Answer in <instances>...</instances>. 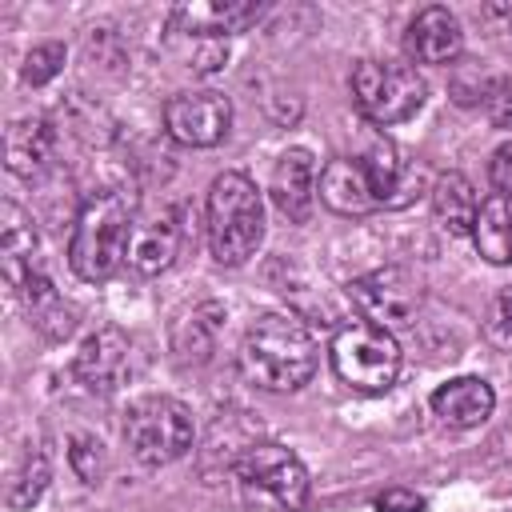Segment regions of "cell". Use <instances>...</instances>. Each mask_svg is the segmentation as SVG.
<instances>
[{"instance_id": "26", "label": "cell", "mask_w": 512, "mask_h": 512, "mask_svg": "<svg viewBox=\"0 0 512 512\" xmlns=\"http://www.w3.org/2000/svg\"><path fill=\"white\" fill-rule=\"evenodd\" d=\"M488 340L500 348H512V288H504L488 308Z\"/></svg>"}, {"instance_id": "5", "label": "cell", "mask_w": 512, "mask_h": 512, "mask_svg": "<svg viewBox=\"0 0 512 512\" xmlns=\"http://www.w3.org/2000/svg\"><path fill=\"white\" fill-rule=\"evenodd\" d=\"M332 368L336 376L352 388V392H364V396H376V392H388L396 384V372H400V348H396V336L372 320H352L344 324L336 336H332Z\"/></svg>"}, {"instance_id": "22", "label": "cell", "mask_w": 512, "mask_h": 512, "mask_svg": "<svg viewBox=\"0 0 512 512\" xmlns=\"http://www.w3.org/2000/svg\"><path fill=\"white\" fill-rule=\"evenodd\" d=\"M220 324H224V308H220V304L196 308V312L176 328V352L204 360L208 348H212V340H216V332H220Z\"/></svg>"}, {"instance_id": "20", "label": "cell", "mask_w": 512, "mask_h": 512, "mask_svg": "<svg viewBox=\"0 0 512 512\" xmlns=\"http://www.w3.org/2000/svg\"><path fill=\"white\" fill-rule=\"evenodd\" d=\"M32 252H36V232L28 224V216L16 204H4V228H0V256H4V276L12 288H20L36 268H32Z\"/></svg>"}, {"instance_id": "24", "label": "cell", "mask_w": 512, "mask_h": 512, "mask_svg": "<svg viewBox=\"0 0 512 512\" xmlns=\"http://www.w3.org/2000/svg\"><path fill=\"white\" fill-rule=\"evenodd\" d=\"M60 68H64V44L48 40V44H36V48L24 56L20 76H24V84L40 88V84H48L52 76H60Z\"/></svg>"}, {"instance_id": "3", "label": "cell", "mask_w": 512, "mask_h": 512, "mask_svg": "<svg viewBox=\"0 0 512 512\" xmlns=\"http://www.w3.org/2000/svg\"><path fill=\"white\" fill-rule=\"evenodd\" d=\"M264 240V204L244 172H224L208 188V248L220 264H244Z\"/></svg>"}, {"instance_id": "15", "label": "cell", "mask_w": 512, "mask_h": 512, "mask_svg": "<svg viewBox=\"0 0 512 512\" xmlns=\"http://www.w3.org/2000/svg\"><path fill=\"white\" fill-rule=\"evenodd\" d=\"M264 16V4L256 0H212V4H180L172 8V28L192 36H228L244 32Z\"/></svg>"}, {"instance_id": "10", "label": "cell", "mask_w": 512, "mask_h": 512, "mask_svg": "<svg viewBox=\"0 0 512 512\" xmlns=\"http://www.w3.org/2000/svg\"><path fill=\"white\" fill-rule=\"evenodd\" d=\"M316 196L340 212V216H368L376 212L380 204H388L384 196V184L376 176V168L368 164V156H336L320 168V180H316Z\"/></svg>"}, {"instance_id": "29", "label": "cell", "mask_w": 512, "mask_h": 512, "mask_svg": "<svg viewBox=\"0 0 512 512\" xmlns=\"http://www.w3.org/2000/svg\"><path fill=\"white\" fill-rule=\"evenodd\" d=\"M376 512H424V500L408 488H388L380 500H376Z\"/></svg>"}, {"instance_id": "14", "label": "cell", "mask_w": 512, "mask_h": 512, "mask_svg": "<svg viewBox=\"0 0 512 512\" xmlns=\"http://www.w3.org/2000/svg\"><path fill=\"white\" fill-rule=\"evenodd\" d=\"M124 372H128V336L120 328H100L76 352V376L92 392H116Z\"/></svg>"}, {"instance_id": "11", "label": "cell", "mask_w": 512, "mask_h": 512, "mask_svg": "<svg viewBox=\"0 0 512 512\" xmlns=\"http://www.w3.org/2000/svg\"><path fill=\"white\" fill-rule=\"evenodd\" d=\"M176 252H180V220L172 208H164V212L132 224L124 260L136 276H160L176 260Z\"/></svg>"}, {"instance_id": "21", "label": "cell", "mask_w": 512, "mask_h": 512, "mask_svg": "<svg viewBox=\"0 0 512 512\" xmlns=\"http://www.w3.org/2000/svg\"><path fill=\"white\" fill-rule=\"evenodd\" d=\"M20 292H24V300H28V312H32V320H36V328H44L48 336H68V332H72V308L60 300V292H56L40 272H32V276L20 284Z\"/></svg>"}, {"instance_id": "6", "label": "cell", "mask_w": 512, "mask_h": 512, "mask_svg": "<svg viewBox=\"0 0 512 512\" xmlns=\"http://www.w3.org/2000/svg\"><path fill=\"white\" fill-rule=\"evenodd\" d=\"M124 440H128V448H132V456L140 464L160 468V464L180 460L192 448L196 424H192V412L180 400H172V396H144L124 416Z\"/></svg>"}, {"instance_id": "19", "label": "cell", "mask_w": 512, "mask_h": 512, "mask_svg": "<svg viewBox=\"0 0 512 512\" xmlns=\"http://www.w3.org/2000/svg\"><path fill=\"white\" fill-rule=\"evenodd\" d=\"M472 240L484 260L492 264H512V200L508 196H488L480 200Z\"/></svg>"}, {"instance_id": "9", "label": "cell", "mask_w": 512, "mask_h": 512, "mask_svg": "<svg viewBox=\"0 0 512 512\" xmlns=\"http://www.w3.org/2000/svg\"><path fill=\"white\" fill-rule=\"evenodd\" d=\"M164 128L184 148H212L232 128V104L224 92H180L164 104Z\"/></svg>"}, {"instance_id": "8", "label": "cell", "mask_w": 512, "mask_h": 512, "mask_svg": "<svg viewBox=\"0 0 512 512\" xmlns=\"http://www.w3.org/2000/svg\"><path fill=\"white\" fill-rule=\"evenodd\" d=\"M348 300L356 304L360 320H372L380 328H392V324H408L424 300V288L420 280L408 272V268H376L368 276H356L348 284Z\"/></svg>"}, {"instance_id": "25", "label": "cell", "mask_w": 512, "mask_h": 512, "mask_svg": "<svg viewBox=\"0 0 512 512\" xmlns=\"http://www.w3.org/2000/svg\"><path fill=\"white\" fill-rule=\"evenodd\" d=\"M68 456H72V468L80 472V480H88V484L100 480V472H104V444L96 436H76Z\"/></svg>"}, {"instance_id": "18", "label": "cell", "mask_w": 512, "mask_h": 512, "mask_svg": "<svg viewBox=\"0 0 512 512\" xmlns=\"http://www.w3.org/2000/svg\"><path fill=\"white\" fill-rule=\"evenodd\" d=\"M432 212H436L440 228H448L452 236H468L476 224V212H480V196H476L472 180L460 172H444L432 184Z\"/></svg>"}, {"instance_id": "17", "label": "cell", "mask_w": 512, "mask_h": 512, "mask_svg": "<svg viewBox=\"0 0 512 512\" xmlns=\"http://www.w3.org/2000/svg\"><path fill=\"white\" fill-rule=\"evenodd\" d=\"M52 144H56V136H52V124L48 120H16L12 128H8V136H4V156H8V168L16 172V176H36V172H44V164L52 160Z\"/></svg>"}, {"instance_id": "16", "label": "cell", "mask_w": 512, "mask_h": 512, "mask_svg": "<svg viewBox=\"0 0 512 512\" xmlns=\"http://www.w3.org/2000/svg\"><path fill=\"white\" fill-rule=\"evenodd\" d=\"M492 408H496V392L480 376H456L432 392V412L448 428H476L492 416Z\"/></svg>"}, {"instance_id": "23", "label": "cell", "mask_w": 512, "mask_h": 512, "mask_svg": "<svg viewBox=\"0 0 512 512\" xmlns=\"http://www.w3.org/2000/svg\"><path fill=\"white\" fill-rule=\"evenodd\" d=\"M44 484H48V460H44V452L40 448L36 452H24V460H20V468H16L12 484H8V508H32L40 500Z\"/></svg>"}, {"instance_id": "1", "label": "cell", "mask_w": 512, "mask_h": 512, "mask_svg": "<svg viewBox=\"0 0 512 512\" xmlns=\"http://www.w3.org/2000/svg\"><path fill=\"white\" fill-rule=\"evenodd\" d=\"M240 368L268 392H292L316 372V340L304 320L288 312H264L240 340Z\"/></svg>"}, {"instance_id": "7", "label": "cell", "mask_w": 512, "mask_h": 512, "mask_svg": "<svg viewBox=\"0 0 512 512\" xmlns=\"http://www.w3.org/2000/svg\"><path fill=\"white\" fill-rule=\"evenodd\" d=\"M428 88L412 64L400 60H360L352 68V100L372 124H400L420 112Z\"/></svg>"}, {"instance_id": "4", "label": "cell", "mask_w": 512, "mask_h": 512, "mask_svg": "<svg viewBox=\"0 0 512 512\" xmlns=\"http://www.w3.org/2000/svg\"><path fill=\"white\" fill-rule=\"evenodd\" d=\"M232 476L256 512H300L308 500V468L296 452L272 440L248 444L236 456Z\"/></svg>"}, {"instance_id": "13", "label": "cell", "mask_w": 512, "mask_h": 512, "mask_svg": "<svg viewBox=\"0 0 512 512\" xmlns=\"http://www.w3.org/2000/svg\"><path fill=\"white\" fill-rule=\"evenodd\" d=\"M404 48H408V56L420 60V64H448V60H456L460 48H464L460 20H456L448 8L432 4V8H424V12L412 16L408 36H404Z\"/></svg>"}, {"instance_id": "2", "label": "cell", "mask_w": 512, "mask_h": 512, "mask_svg": "<svg viewBox=\"0 0 512 512\" xmlns=\"http://www.w3.org/2000/svg\"><path fill=\"white\" fill-rule=\"evenodd\" d=\"M132 224H136V196L128 188H104L88 196L72 224V240H68L72 272L88 284L108 280L128 252Z\"/></svg>"}, {"instance_id": "28", "label": "cell", "mask_w": 512, "mask_h": 512, "mask_svg": "<svg viewBox=\"0 0 512 512\" xmlns=\"http://www.w3.org/2000/svg\"><path fill=\"white\" fill-rule=\"evenodd\" d=\"M488 176H492L496 196H508V200H512V140H508V144H500V148L492 152Z\"/></svg>"}, {"instance_id": "12", "label": "cell", "mask_w": 512, "mask_h": 512, "mask_svg": "<svg viewBox=\"0 0 512 512\" xmlns=\"http://www.w3.org/2000/svg\"><path fill=\"white\" fill-rule=\"evenodd\" d=\"M316 160L312 152L304 148H288L280 160H276V172H272V200L276 208L292 220V224H304L312 216V204H316Z\"/></svg>"}, {"instance_id": "27", "label": "cell", "mask_w": 512, "mask_h": 512, "mask_svg": "<svg viewBox=\"0 0 512 512\" xmlns=\"http://www.w3.org/2000/svg\"><path fill=\"white\" fill-rule=\"evenodd\" d=\"M488 120L496 128H512V72L488 88Z\"/></svg>"}]
</instances>
